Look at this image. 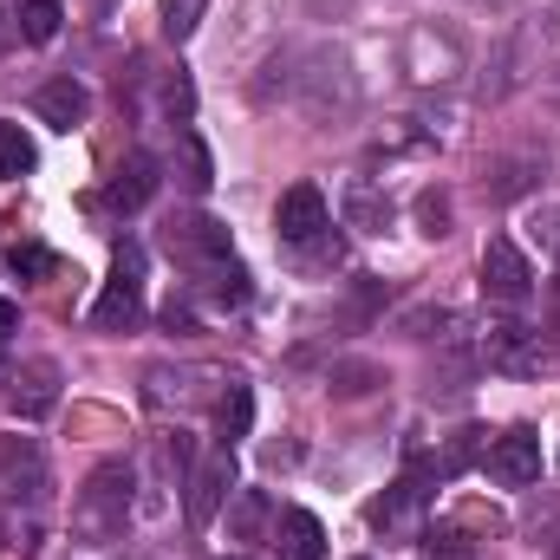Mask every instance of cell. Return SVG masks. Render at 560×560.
<instances>
[{"label": "cell", "mask_w": 560, "mask_h": 560, "mask_svg": "<svg viewBox=\"0 0 560 560\" xmlns=\"http://www.w3.org/2000/svg\"><path fill=\"white\" fill-rule=\"evenodd\" d=\"M39 163V150H33V138L20 131V125H0V176H26Z\"/></svg>", "instance_id": "obj_22"}, {"label": "cell", "mask_w": 560, "mask_h": 560, "mask_svg": "<svg viewBox=\"0 0 560 560\" xmlns=\"http://www.w3.org/2000/svg\"><path fill=\"white\" fill-rule=\"evenodd\" d=\"M202 287H209V300H215V306H242V300H248V268L229 255V261L202 268Z\"/></svg>", "instance_id": "obj_16"}, {"label": "cell", "mask_w": 560, "mask_h": 560, "mask_svg": "<svg viewBox=\"0 0 560 560\" xmlns=\"http://www.w3.org/2000/svg\"><path fill=\"white\" fill-rule=\"evenodd\" d=\"M482 293L495 306H528V293H535V268H528V255L509 235H489L482 242Z\"/></svg>", "instance_id": "obj_3"}, {"label": "cell", "mask_w": 560, "mask_h": 560, "mask_svg": "<svg viewBox=\"0 0 560 560\" xmlns=\"http://www.w3.org/2000/svg\"><path fill=\"white\" fill-rule=\"evenodd\" d=\"M248 430H255V392L248 385H229L215 398V436H222V450H235V436H248Z\"/></svg>", "instance_id": "obj_14"}, {"label": "cell", "mask_w": 560, "mask_h": 560, "mask_svg": "<svg viewBox=\"0 0 560 560\" xmlns=\"http://www.w3.org/2000/svg\"><path fill=\"white\" fill-rule=\"evenodd\" d=\"M150 196H156V156H150V150H131V156L118 163V176L105 183V209H118V215H138Z\"/></svg>", "instance_id": "obj_11"}, {"label": "cell", "mask_w": 560, "mask_h": 560, "mask_svg": "<svg viewBox=\"0 0 560 560\" xmlns=\"http://www.w3.org/2000/svg\"><path fill=\"white\" fill-rule=\"evenodd\" d=\"M555 560H560V548H555Z\"/></svg>", "instance_id": "obj_31"}, {"label": "cell", "mask_w": 560, "mask_h": 560, "mask_svg": "<svg viewBox=\"0 0 560 560\" xmlns=\"http://www.w3.org/2000/svg\"><path fill=\"white\" fill-rule=\"evenodd\" d=\"M430 482H443V476H436V463H430V469H411V476H398V482H392V489H385V495L365 509V515H372V528H385V535H405V528L418 522V509L430 502Z\"/></svg>", "instance_id": "obj_8"}, {"label": "cell", "mask_w": 560, "mask_h": 560, "mask_svg": "<svg viewBox=\"0 0 560 560\" xmlns=\"http://www.w3.org/2000/svg\"><path fill=\"white\" fill-rule=\"evenodd\" d=\"M418 548H423V560H476V541L463 528H423Z\"/></svg>", "instance_id": "obj_21"}, {"label": "cell", "mask_w": 560, "mask_h": 560, "mask_svg": "<svg viewBox=\"0 0 560 560\" xmlns=\"http://www.w3.org/2000/svg\"><path fill=\"white\" fill-rule=\"evenodd\" d=\"M555 280H560V268H555Z\"/></svg>", "instance_id": "obj_32"}, {"label": "cell", "mask_w": 560, "mask_h": 560, "mask_svg": "<svg viewBox=\"0 0 560 560\" xmlns=\"http://www.w3.org/2000/svg\"><path fill=\"white\" fill-rule=\"evenodd\" d=\"M92 7H98V13H105V7H118V0H92Z\"/></svg>", "instance_id": "obj_30"}, {"label": "cell", "mask_w": 560, "mask_h": 560, "mask_svg": "<svg viewBox=\"0 0 560 560\" xmlns=\"http://www.w3.org/2000/svg\"><path fill=\"white\" fill-rule=\"evenodd\" d=\"M163 248L183 261V268H215V261H229V229L222 222H209V215H183V222H170L163 229Z\"/></svg>", "instance_id": "obj_7"}, {"label": "cell", "mask_w": 560, "mask_h": 560, "mask_svg": "<svg viewBox=\"0 0 560 560\" xmlns=\"http://www.w3.org/2000/svg\"><path fill=\"white\" fill-rule=\"evenodd\" d=\"M385 372H372V365H339L332 372V392H346V398H359V392H372Z\"/></svg>", "instance_id": "obj_27"}, {"label": "cell", "mask_w": 560, "mask_h": 560, "mask_svg": "<svg viewBox=\"0 0 560 560\" xmlns=\"http://www.w3.org/2000/svg\"><path fill=\"white\" fill-rule=\"evenodd\" d=\"M482 450H489V436H482V430H456V436H450V450L436 456V476H463L469 463H482Z\"/></svg>", "instance_id": "obj_19"}, {"label": "cell", "mask_w": 560, "mask_h": 560, "mask_svg": "<svg viewBox=\"0 0 560 560\" xmlns=\"http://www.w3.org/2000/svg\"><path fill=\"white\" fill-rule=\"evenodd\" d=\"M163 112H170V125H189V112H196V85H189L183 72L163 79Z\"/></svg>", "instance_id": "obj_24"}, {"label": "cell", "mask_w": 560, "mask_h": 560, "mask_svg": "<svg viewBox=\"0 0 560 560\" xmlns=\"http://www.w3.org/2000/svg\"><path fill=\"white\" fill-rule=\"evenodd\" d=\"M7 405H13V418H20V423H39L52 405H59V372H52L46 359L20 365V372H13V392H7Z\"/></svg>", "instance_id": "obj_10"}, {"label": "cell", "mask_w": 560, "mask_h": 560, "mask_svg": "<svg viewBox=\"0 0 560 560\" xmlns=\"http://www.w3.org/2000/svg\"><path fill=\"white\" fill-rule=\"evenodd\" d=\"M482 469H489V482H502V489H528V482L541 476V436H535V430H502V436L482 450Z\"/></svg>", "instance_id": "obj_5"}, {"label": "cell", "mask_w": 560, "mask_h": 560, "mask_svg": "<svg viewBox=\"0 0 560 560\" xmlns=\"http://www.w3.org/2000/svg\"><path fill=\"white\" fill-rule=\"evenodd\" d=\"M359 560H365V555H359Z\"/></svg>", "instance_id": "obj_33"}, {"label": "cell", "mask_w": 560, "mask_h": 560, "mask_svg": "<svg viewBox=\"0 0 560 560\" xmlns=\"http://www.w3.org/2000/svg\"><path fill=\"white\" fill-rule=\"evenodd\" d=\"M346 222H352V229H385V222H392V202H385L372 183H352V189H346Z\"/></svg>", "instance_id": "obj_17"}, {"label": "cell", "mask_w": 560, "mask_h": 560, "mask_svg": "<svg viewBox=\"0 0 560 560\" xmlns=\"http://www.w3.org/2000/svg\"><path fill=\"white\" fill-rule=\"evenodd\" d=\"M275 229L287 248H319L326 242V229H332V215H326V196L313 189V183H293L287 196H280L275 209Z\"/></svg>", "instance_id": "obj_4"}, {"label": "cell", "mask_w": 560, "mask_h": 560, "mask_svg": "<svg viewBox=\"0 0 560 560\" xmlns=\"http://www.w3.org/2000/svg\"><path fill=\"white\" fill-rule=\"evenodd\" d=\"M275 541H280L287 560H326V528H319V515H306V509H280Z\"/></svg>", "instance_id": "obj_13"}, {"label": "cell", "mask_w": 560, "mask_h": 560, "mask_svg": "<svg viewBox=\"0 0 560 560\" xmlns=\"http://www.w3.org/2000/svg\"><path fill=\"white\" fill-rule=\"evenodd\" d=\"M202 13H209V0H163V13H156V20H163V39L183 46V39L202 26Z\"/></svg>", "instance_id": "obj_23"}, {"label": "cell", "mask_w": 560, "mask_h": 560, "mask_svg": "<svg viewBox=\"0 0 560 560\" xmlns=\"http://www.w3.org/2000/svg\"><path fill=\"white\" fill-rule=\"evenodd\" d=\"M229 489H235V456H229V450L202 456V463L189 469V495H183V515H189V528H209V522L222 515Z\"/></svg>", "instance_id": "obj_6"}, {"label": "cell", "mask_w": 560, "mask_h": 560, "mask_svg": "<svg viewBox=\"0 0 560 560\" xmlns=\"http://www.w3.org/2000/svg\"><path fill=\"white\" fill-rule=\"evenodd\" d=\"M125 515H131V469L125 463L92 469V482H85V495L72 509V528L85 541H118L125 535Z\"/></svg>", "instance_id": "obj_1"}, {"label": "cell", "mask_w": 560, "mask_h": 560, "mask_svg": "<svg viewBox=\"0 0 560 560\" xmlns=\"http://www.w3.org/2000/svg\"><path fill=\"white\" fill-rule=\"evenodd\" d=\"M138 287H143L138 275L112 280V287L98 293V306H92V326H98V332H131V326L143 319V293H138Z\"/></svg>", "instance_id": "obj_12"}, {"label": "cell", "mask_w": 560, "mask_h": 560, "mask_svg": "<svg viewBox=\"0 0 560 560\" xmlns=\"http://www.w3.org/2000/svg\"><path fill=\"white\" fill-rule=\"evenodd\" d=\"M418 222H423V235H430V242H436V235H450V196L423 189V196H418Z\"/></svg>", "instance_id": "obj_26"}, {"label": "cell", "mask_w": 560, "mask_h": 560, "mask_svg": "<svg viewBox=\"0 0 560 560\" xmlns=\"http://www.w3.org/2000/svg\"><path fill=\"white\" fill-rule=\"evenodd\" d=\"M7 261H13V275H26V280H46L52 268H59V261H52V248H39V242H20Z\"/></svg>", "instance_id": "obj_25"}, {"label": "cell", "mask_w": 560, "mask_h": 560, "mask_svg": "<svg viewBox=\"0 0 560 560\" xmlns=\"http://www.w3.org/2000/svg\"><path fill=\"white\" fill-rule=\"evenodd\" d=\"M275 522V509H268V495L261 489H235V515H229V528H235V541H255L261 528Z\"/></svg>", "instance_id": "obj_18"}, {"label": "cell", "mask_w": 560, "mask_h": 560, "mask_svg": "<svg viewBox=\"0 0 560 560\" xmlns=\"http://www.w3.org/2000/svg\"><path fill=\"white\" fill-rule=\"evenodd\" d=\"M482 365L502 372V378H541L555 359H548V339H541L535 326H522V319H495V326L482 332Z\"/></svg>", "instance_id": "obj_2"}, {"label": "cell", "mask_w": 560, "mask_h": 560, "mask_svg": "<svg viewBox=\"0 0 560 560\" xmlns=\"http://www.w3.org/2000/svg\"><path fill=\"white\" fill-rule=\"evenodd\" d=\"M59 20H66L59 0H13V26H20L26 46H46V39L59 33Z\"/></svg>", "instance_id": "obj_15"}, {"label": "cell", "mask_w": 560, "mask_h": 560, "mask_svg": "<svg viewBox=\"0 0 560 560\" xmlns=\"http://www.w3.org/2000/svg\"><path fill=\"white\" fill-rule=\"evenodd\" d=\"M176 150H183V183L202 196L209 183H215V163H209V150H202V138L196 131H176Z\"/></svg>", "instance_id": "obj_20"}, {"label": "cell", "mask_w": 560, "mask_h": 560, "mask_svg": "<svg viewBox=\"0 0 560 560\" xmlns=\"http://www.w3.org/2000/svg\"><path fill=\"white\" fill-rule=\"evenodd\" d=\"M33 112H39V125H52V131H79L85 112H92V92H85L72 72H59V79H46V85L33 92Z\"/></svg>", "instance_id": "obj_9"}, {"label": "cell", "mask_w": 560, "mask_h": 560, "mask_svg": "<svg viewBox=\"0 0 560 560\" xmlns=\"http://www.w3.org/2000/svg\"><path fill=\"white\" fill-rule=\"evenodd\" d=\"M13 319H20V313H13V300H0V339L13 332Z\"/></svg>", "instance_id": "obj_29"}, {"label": "cell", "mask_w": 560, "mask_h": 560, "mask_svg": "<svg viewBox=\"0 0 560 560\" xmlns=\"http://www.w3.org/2000/svg\"><path fill=\"white\" fill-rule=\"evenodd\" d=\"M163 326H170V332H196V313H189V300H170V306H163Z\"/></svg>", "instance_id": "obj_28"}]
</instances>
